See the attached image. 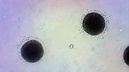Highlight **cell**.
Returning <instances> with one entry per match:
<instances>
[{
  "label": "cell",
  "instance_id": "1",
  "mask_svg": "<svg viewBox=\"0 0 129 72\" xmlns=\"http://www.w3.org/2000/svg\"><path fill=\"white\" fill-rule=\"evenodd\" d=\"M105 20L102 16L95 12L89 13L85 16L82 22L84 30L92 36L98 35L104 31Z\"/></svg>",
  "mask_w": 129,
  "mask_h": 72
},
{
  "label": "cell",
  "instance_id": "2",
  "mask_svg": "<svg viewBox=\"0 0 129 72\" xmlns=\"http://www.w3.org/2000/svg\"><path fill=\"white\" fill-rule=\"evenodd\" d=\"M22 56L28 62L35 63L39 61L44 54L42 45L35 40H29L24 44L21 49Z\"/></svg>",
  "mask_w": 129,
  "mask_h": 72
}]
</instances>
